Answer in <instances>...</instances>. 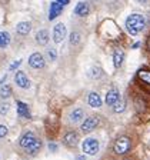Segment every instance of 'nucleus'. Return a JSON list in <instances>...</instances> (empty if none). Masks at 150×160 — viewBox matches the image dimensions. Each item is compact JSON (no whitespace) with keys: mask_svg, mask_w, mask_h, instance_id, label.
<instances>
[{"mask_svg":"<svg viewBox=\"0 0 150 160\" xmlns=\"http://www.w3.org/2000/svg\"><path fill=\"white\" fill-rule=\"evenodd\" d=\"M144 26H146V20H144V17L142 14L133 13L126 19V29L132 36L139 34L144 29Z\"/></svg>","mask_w":150,"mask_h":160,"instance_id":"f257e3e1","label":"nucleus"},{"mask_svg":"<svg viewBox=\"0 0 150 160\" xmlns=\"http://www.w3.org/2000/svg\"><path fill=\"white\" fill-rule=\"evenodd\" d=\"M130 149H132V140H130L129 137H127V136L117 137L116 142H114V146H113L114 153L124 154V153H127Z\"/></svg>","mask_w":150,"mask_h":160,"instance_id":"f03ea898","label":"nucleus"},{"mask_svg":"<svg viewBox=\"0 0 150 160\" xmlns=\"http://www.w3.org/2000/svg\"><path fill=\"white\" fill-rule=\"evenodd\" d=\"M83 152L86 154H90V156H94V154L99 152V142L96 139H86L83 142Z\"/></svg>","mask_w":150,"mask_h":160,"instance_id":"7ed1b4c3","label":"nucleus"},{"mask_svg":"<svg viewBox=\"0 0 150 160\" xmlns=\"http://www.w3.org/2000/svg\"><path fill=\"white\" fill-rule=\"evenodd\" d=\"M29 66L32 69H43L44 67V57L40 53H33L29 57Z\"/></svg>","mask_w":150,"mask_h":160,"instance_id":"20e7f679","label":"nucleus"},{"mask_svg":"<svg viewBox=\"0 0 150 160\" xmlns=\"http://www.w3.org/2000/svg\"><path fill=\"white\" fill-rule=\"evenodd\" d=\"M66 37V26L63 23H57L53 29V40L56 43L63 42V39Z\"/></svg>","mask_w":150,"mask_h":160,"instance_id":"39448f33","label":"nucleus"},{"mask_svg":"<svg viewBox=\"0 0 150 160\" xmlns=\"http://www.w3.org/2000/svg\"><path fill=\"white\" fill-rule=\"evenodd\" d=\"M97 124H99V119L97 117H87L83 122V124H82V132L83 133H90V132H93L96 129Z\"/></svg>","mask_w":150,"mask_h":160,"instance_id":"423d86ee","label":"nucleus"},{"mask_svg":"<svg viewBox=\"0 0 150 160\" xmlns=\"http://www.w3.org/2000/svg\"><path fill=\"white\" fill-rule=\"evenodd\" d=\"M14 82H16V84L19 87H22V89H29L30 87V80L27 79L24 72H17V73L14 74Z\"/></svg>","mask_w":150,"mask_h":160,"instance_id":"0eeeda50","label":"nucleus"},{"mask_svg":"<svg viewBox=\"0 0 150 160\" xmlns=\"http://www.w3.org/2000/svg\"><path fill=\"white\" fill-rule=\"evenodd\" d=\"M63 12V4L59 2H52L50 3V12H49V20H54L60 13Z\"/></svg>","mask_w":150,"mask_h":160,"instance_id":"6e6552de","label":"nucleus"},{"mask_svg":"<svg viewBox=\"0 0 150 160\" xmlns=\"http://www.w3.org/2000/svg\"><path fill=\"white\" fill-rule=\"evenodd\" d=\"M34 140H36V136H34L32 132H27V133H24L23 136L20 137V146L24 147V149H27L30 144L33 143Z\"/></svg>","mask_w":150,"mask_h":160,"instance_id":"1a4fd4ad","label":"nucleus"},{"mask_svg":"<svg viewBox=\"0 0 150 160\" xmlns=\"http://www.w3.org/2000/svg\"><path fill=\"white\" fill-rule=\"evenodd\" d=\"M119 99H120V94H119V92H117V89H110L109 92H107L106 103L109 104V106H114V103H116Z\"/></svg>","mask_w":150,"mask_h":160,"instance_id":"9d476101","label":"nucleus"},{"mask_svg":"<svg viewBox=\"0 0 150 160\" xmlns=\"http://www.w3.org/2000/svg\"><path fill=\"white\" fill-rule=\"evenodd\" d=\"M49 32H47L46 29L43 30H39L36 33V42L40 44V46H46L47 43H49Z\"/></svg>","mask_w":150,"mask_h":160,"instance_id":"9b49d317","label":"nucleus"},{"mask_svg":"<svg viewBox=\"0 0 150 160\" xmlns=\"http://www.w3.org/2000/svg\"><path fill=\"white\" fill-rule=\"evenodd\" d=\"M77 142H79V136H77L76 132H69V133L63 137V143L66 144V146H69V147L74 146Z\"/></svg>","mask_w":150,"mask_h":160,"instance_id":"f8f14e48","label":"nucleus"},{"mask_svg":"<svg viewBox=\"0 0 150 160\" xmlns=\"http://www.w3.org/2000/svg\"><path fill=\"white\" fill-rule=\"evenodd\" d=\"M123 60H124V52L122 49H116L113 53V63H114V67L119 69L122 64H123Z\"/></svg>","mask_w":150,"mask_h":160,"instance_id":"ddd939ff","label":"nucleus"},{"mask_svg":"<svg viewBox=\"0 0 150 160\" xmlns=\"http://www.w3.org/2000/svg\"><path fill=\"white\" fill-rule=\"evenodd\" d=\"M30 30H32V24H30L29 22H20V23L16 26V32L19 34H22V36L29 34Z\"/></svg>","mask_w":150,"mask_h":160,"instance_id":"4468645a","label":"nucleus"},{"mask_svg":"<svg viewBox=\"0 0 150 160\" xmlns=\"http://www.w3.org/2000/svg\"><path fill=\"white\" fill-rule=\"evenodd\" d=\"M87 103H89V106L92 107H100L102 106V97L99 96L97 93H94V92H92V93L89 94V99H87Z\"/></svg>","mask_w":150,"mask_h":160,"instance_id":"2eb2a0df","label":"nucleus"},{"mask_svg":"<svg viewBox=\"0 0 150 160\" xmlns=\"http://www.w3.org/2000/svg\"><path fill=\"white\" fill-rule=\"evenodd\" d=\"M74 13L80 17L87 16V14H89V6H87L84 2H80V3H77V6L74 7Z\"/></svg>","mask_w":150,"mask_h":160,"instance_id":"dca6fc26","label":"nucleus"},{"mask_svg":"<svg viewBox=\"0 0 150 160\" xmlns=\"http://www.w3.org/2000/svg\"><path fill=\"white\" fill-rule=\"evenodd\" d=\"M17 114H20L22 117H30V112H29V106L23 102H17Z\"/></svg>","mask_w":150,"mask_h":160,"instance_id":"f3484780","label":"nucleus"},{"mask_svg":"<svg viewBox=\"0 0 150 160\" xmlns=\"http://www.w3.org/2000/svg\"><path fill=\"white\" fill-rule=\"evenodd\" d=\"M137 77H139V80H140V82H143L144 84H150V70L149 69L139 70Z\"/></svg>","mask_w":150,"mask_h":160,"instance_id":"a211bd4d","label":"nucleus"},{"mask_svg":"<svg viewBox=\"0 0 150 160\" xmlns=\"http://www.w3.org/2000/svg\"><path fill=\"white\" fill-rule=\"evenodd\" d=\"M84 117V112L83 109H74L73 112H72V114H70V120L73 122V123H77V122H80V120Z\"/></svg>","mask_w":150,"mask_h":160,"instance_id":"6ab92c4d","label":"nucleus"},{"mask_svg":"<svg viewBox=\"0 0 150 160\" xmlns=\"http://www.w3.org/2000/svg\"><path fill=\"white\" fill-rule=\"evenodd\" d=\"M40 147H42V142L36 139V140L33 142V143H32V144H30V146L26 149V152H27L29 154H36L37 152L40 150Z\"/></svg>","mask_w":150,"mask_h":160,"instance_id":"aec40b11","label":"nucleus"},{"mask_svg":"<svg viewBox=\"0 0 150 160\" xmlns=\"http://www.w3.org/2000/svg\"><path fill=\"white\" fill-rule=\"evenodd\" d=\"M10 43V34L7 32H0V49L7 47Z\"/></svg>","mask_w":150,"mask_h":160,"instance_id":"412c9836","label":"nucleus"},{"mask_svg":"<svg viewBox=\"0 0 150 160\" xmlns=\"http://www.w3.org/2000/svg\"><path fill=\"white\" fill-rule=\"evenodd\" d=\"M10 96H12V87L9 84H3L0 87V97L2 99H9Z\"/></svg>","mask_w":150,"mask_h":160,"instance_id":"4be33fe9","label":"nucleus"},{"mask_svg":"<svg viewBox=\"0 0 150 160\" xmlns=\"http://www.w3.org/2000/svg\"><path fill=\"white\" fill-rule=\"evenodd\" d=\"M126 109V103H124L123 100H117L116 103H114V106H113V110H114V113H122L123 110Z\"/></svg>","mask_w":150,"mask_h":160,"instance_id":"5701e85b","label":"nucleus"},{"mask_svg":"<svg viewBox=\"0 0 150 160\" xmlns=\"http://www.w3.org/2000/svg\"><path fill=\"white\" fill-rule=\"evenodd\" d=\"M80 43V33L79 32H72L70 33V44L72 46H77Z\"/></svg>","mask_w":150,"mask_h":160,"instance_id":"b1692460","label":"nucleus"},{"mask_svg":"<svg viewBox=\"0 0 150 160\" xmlns=\"http://www.w3.org/2000/svg\"><path fill=\"white\" fill-rule=\"evenodd\" d=\"M9 110H10V104L7 103V102L0 103V114H2V116H6V114L9 113Z\"/></svg>","mask_w":150,"mask_h":160,"instance_id":"393cba45","label":"nucleus"},{"mask_svg":"<svg viewBox=\"0 0 150 160\" xmlns=\"http://www.w3.org/2000/svg\"><path fill=\"white\" fill-rule=\"evenodd\" d=\"M47 57H49L50 62H54L57 59V53L54 49H47Z\"/></svg>","mask_w":150,"mask_h":160,"instance_id":"a878e982","label":"nucleus"},{"mask_svg":"<svg viewBox=\"0 0 150 160\" xmlns=\"http://www.w3.org/2000/svg\"><path fill=\"white\" fill-rule=\"evenodd\" d=\"M136 107H137V112H139V113H142V112H144V109H146V106H144V102H143V100L137 99V100H136Z\"/></svg>","mask_w":150,"mask_h":160,"instance_id":"bb28decb","label":"nucleus"},{"mask_svg":"<svg viewBox=\"0 0 150 160\" xmlns=\"http://www.w3.org/2000/svg\"><path fill=\"white\" fill-rule=\"evenodd\" d=\"M7 133H9V129H7L4 124H0V139H3V137L7 136Z\"/></svg>","mask_w":150,"mask_h":160,"instance_id":"cd10ccee","label":"nucleus"},{"mask_svg":"<svg viewBox=\"0 0 150 160\" xmlns=\"http://www.w3.org/2000/svg\"><path fill=\"white\" fill-rule=\"evenodd\" d=\"M100 74H102V69H100V67H93V69H92V73H90L92 77H99Z\"/></svg>","mask_w":150,"mask_h":160,"instance_id":"c85d7f7f","label":"nucleus"},{"mask_svg":"<svg viewBox=\"0 0 150 160\" xmlns=\"http://www.w3.org/2000/svg\"><path fill=\"white\" fill-rule=\"evenodd\" d=\"M20 64H22V60H16V62H14V63L10 66V70H16L17 67L20 66Z\"/></svg>","mask_w":150,"mask_h":160,"instance_id":"c756f323","label":"nucleus"},{"mask_svg":"<svg viewBox=\"0 0 150 160\" xmlns=\"http://www.w3.org/2000/svg\"><path fill=\"white\" fill-rule=\"evenodd\" d=\"M49 149H50V152H56L57 150V146L54 143H49Z\"/></svg>","mask_w":150,"mask_h":160,"instance_id":"7c9ffc66","label":"nucleus"},{"mask_svg":"<svg viewBox=\"0 0 150 160\" xmlns=\"http://www.w3.org/2000/svg\"><path fill=\"white\" fill-rule=\"evenodd\" d=\"M56 2H59V3H62L63 6H66V4L70 3V0H56Z\"/></svg>","mask_w":150,"mask_h":160,"instance_id":"2f4dec72","label":"nucleus"},{"mask_svg":"<svg viewBox=\"0 0 150 160\" xmlns=\"http://www.w3.org/2000/svg\"><path fill=\"white\" fill-rule=\"evenodd\" d=\"M6 80H7V74H4V76L2 77V80H0V83H2V84H4V82H6Z\"/></svg>","mask_w":150,"mask_h":160,"instance_id":"473e14b6","label":"nucleus"},{"mask_svg":"<svg viewBox=\"0 0 150 160\" xmlns=\"http://www.w3.org/2000/svg\"><path fill=\"white\" fill-rule=\"evenodd\" d=\"M147 49H149V52H150V37L147 39Z\"/></svg>","mask_w":150,"mask_h":160,"instance_id":"72a5a7b5","label":"nucleus"},{"mask_svg":"<svg viewBox=\"0 0 150 160\" xmlns=\"http://www.w3.org/2000/svg\"><path fill=\"white\" fill-rule=\"evenodd\" d=\"M137 2H139V3H147L149 0H137Z\"/></svg>","mask_w":150,"mask_h":160,"instance_id":"f704fd0d","label":"nucleus"},{"mask_svg":"<svg viewBox=\"0 0 150 160\" xmlns=\"http://www.w3.org/2000/svg\"><path fill=\"white\" fill-rule=\"evenodd\" d=\"M139 46H140V43H134V44H133V49H137Z\"/></svg>","mask_w":150,"mask_h":160,"instance_id":"c9c22d12","label":"nucleus"},{"mask_svg":"<svg viewBox=\"0 0 150 160\" xmlns=\"http://www.w3.org/2000/svg\"><path fill=\"white\" fill-rule=\"evenodd\" d=\"M76 160H86V159L83 156H79V157H76Z\"/></svg>","mask_w":150,"mask_h":160,"instance_id":"e433bc0d","label":"nucleus"},{"mask_svg":"<svg viewBox=\"0 0 150 160\" xmlns=\"http://www.w3.org/2000/svg\"><path fill=\"white\" fill-rule=\"evenodd\" d=\"M93 2H94V0H93Z\"/></svg>","mask_w":150,"mask_h":160,"instance_id":"4c0bfd02","label":"nucleus"}]
</instances>
